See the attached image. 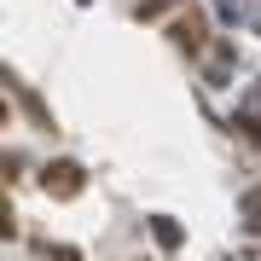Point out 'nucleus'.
<instances>
[{
    "label": "nucleus",
    "instance_id": "1",
    "mask_svg": "<svg viewBox=\"0 0 261 261\" xmlns=\"http://www.w3.org/2000/svg\"><path fill=\"white\" fill-rule=\"evenodd\" d=\"M75 186H82V168H75V163H58V168H47V192L70 197Z\"/></svg>",
    "mask_w": 261,
    "mask_h": 261
},
{
    "label": "nucleus",
    "instance_id": "2",
    "mask_svg": "<svg viewBox=\"0 0 261 261\" xmlns=\"http://www.w3.org/2000/svg\"><path fill=\"white\" fill-rule=\"evenodd\" d=\"M47 261H82V255H75V250H53Z\"/></svg>",
    "mask_w": 261,
    "mask_h": 261
}]
</instances>
